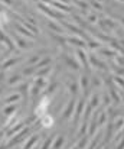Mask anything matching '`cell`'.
Instances as JSON below:
<instances>
[{
  "label": "cell",
  "instance_id": "1",
  "mask_svg": "<svg viewBox=\"0 0 124 149\" xmlns=\"http://www.w3.org/2000/svg\"><path fill=\"white\" fill-rule=\"evenodd\" d=\"M84 109H85V101L84 100H80L77 104H75V110H74V114H72V129L75 130L77 126H78V120L80 117L82 116Z\"/></svg>",
  "mask_w": 124,
  "mask_h": 149
},
{
  "label": "cell",
  "instance_id": "2",
  "mask_svg": "<svg viewBox=\"0 0 124 149\" xmlns=\"http://www.w3.org/2000/svg\"><path fill=\"white\" fill-rule=\"evenodd\" d=\"M28 133H29V129L28 127H23L22 129V132H19V133H16L13 138H12V141H10V148H13V146H16L17 143H20V142H23V139L28 136Z\"/></svg>",
  "mask_w": 124,
  "mask_h": 149
},
{
  "label": "cell",
  "instance_id": "3",
  "mask_svg": "<svg viewBox=\"0 0 124 149\" xmlns=\"http://www.w3.org/2000/svg\"><path fill=\"white\" fill-rule=\"evenodd\" d=\"M75 104H77V101L72 97V99L69 100V103L67 104V107L64 109V111H62V119H69V117H72L74 110H75Z\"/></svg>",
  "mask_w": 124,
  "mask_h": 149
},
{
  "label": "cell",
  "instance_id": "4",
  "mask_svg": "<svg viewBox=\"0 0 124 149\" xmlns=\"http://www.w3.org/2000/svg\"><path fill=\"white\" fill-rule=\"evenodd\" d=\"M78 86L81 87V90L84 91V96L87 97V96H88V87H89V80H88L87 75H82V77L80 78V84H78Z\"/></svg>",
  "mask_w": 124,
  "mask_h": 149
},
{
  "label": "cell",
  "instance_id": "5",
  "mask_svg": "<svg viewBox=\"0 0 124 149\" xmlns=\"http://www.w3.org/2000/svg\"><path fill=\"white\" fill-rule=\"evenodd\" d=\"M62 58L65 59V62H67V65L68 67H71V68H74V70H80V62L78 61H75L74 58H71L69 55H62Z\"/></svg>",
  "mask_w": 124,
  "mask_h": 149
},
{
  "label": "cell",
  "instance_id": "6",
  "mask_svg": "<svg viewBox=\"0 0 124 149\" xmlns=\"http://www.w3.org/2000/svg\"><path fill=\"white\" fill-rule=\"evenodd\" d=\"M20 59H22V58H19V56H15V58H9V59H6V61L1 64V70H7V68L13 67L15 64L20 62Z\"/></svg>",
  "mask_w": 124,
  "mask_h": 149
},
{
  "label": "cell",
  "instance_id": "7",
  "mask_svg": "<svg viewBox=\"0 0 124 149\" xmlns=\"http://www.w3.org/2000/svg\"><path fill=\"white\" fill-rule=\"evenodd\" d=\"M25 125H26V122H20V123H17L13 129H10V130L7 132V135H6V136H7V138H13L16 133H19V132L25 127Z\"/></svg>",
  "mask_w": 124,
  "mask_h": 149
},
{
  "label": "cell",
  "instance_id": "8",
  "mask_svg": "<svg viewBox=\"0 0 124 149\" xmlns=\"http://www.w3.org/2000/svg\"><path fill=\"white\" fill-rule=\"evenodd\" d=\"M77 56L80 58V61H81L82 67L85 68V71H89V67H88V59H87L85 52H84L82 49H77Z\"/></svg>",
  "mask_w": 124,
  "mask_h": 149
},
{
  "label": "cell",
  "instance_id": "9",
  "mask_svg": "<svg viewBox=\"0 0 124 149\" xmlns=\"http://www.w3.org/2000/svg\"><path fill=\"white\" fill-rule=\"evenodd\" d=\"M22 99V96H20V93H13V94H10V96H7L6 99L3 100L6 104H16L19 100Z\"/></svg>",
  "mask_w": 124,
  "mask_h": 149
},
{
  "label": "cell",
  "instance_id": "10",
  "mask_svg": "<svg viewBox=\"0 0 124 149\" xmlns=\"http://www.w3.org/2000/svg\"><path fill=\"white\" fill-rule=\"evenodd\" d=\"M89 61L94 64V67H97V68H100V70H107V65H105L103 61H100V59H98L95 55H92V54L89 55Z\"/></svg>",
  "mask_w": 124,
  "mask_h": 149
},
{
  "label": "cell",
  "instance_id": "11",
  "mask_svg": "<svg viewBox=\"0 0 124 149\" xmlns=\"http://www.w3.org/2000/svg\"><path fill=\"white\" fill-rule=\"evenodd\" d=\"M16 110H17V106H16V104H7V106L3 109V114L7 116V117H12V116L16 113Z\"/></svg>",
  "mask_w": 124,
  "mask_h": 149
},
{
  "label": "cell",
  "instance_id": "12",
  "mask_svg": "<svg viewBox=\"0 0 124 149\" xmlns=\"http://www.w3.org/2000/svg\"><path fill=\"white\" fill-rule=\"evenodd\" d=\"M38 141H39V136H38V135H33L32 138H29V139L26 141V143H25L23 149H32L36 143H38Z\"/></svg>",
  "mask_w": 124,
  "mask_h": 149
},
{
  "label": "cell",
  "instance_id": "13",
  "mask_svg": "<svg viewBox=\"0 0 124 149\" xmlns=\"http://www.w3.org/2000/svg\"><path fill=\"white\" fill-rule=\"evenodd\" d=\"M68 42H71L72 45H78V47H81V48H85V47H87V44L82 42V39H80V38H77V36L68 38Z\"/></svg>",
  "mask_w": 124,
  "mask_h": 149
},
{
  "label": "cell",
  "instance_id": "14",
  "mask_svg": "<svg viewBox=\"0 0 124 149\" xmlns=\"http://www.w3.org/2000/svg\"><path fill=\"white\" fill-rule=\"evenodd\" d=\"M15 42L17 44V47H20L22 49H26V48H29L30 47V44L29 42H26L23 38H19V36H15Z\"/></svg>",
  "mask_w": 124,
  "mask_h": 149
},
{
  "label": "cell",
  "instance_id": "15",
  "mask_svg": "<svg viewBox=\"0 0 124 149\" xmlns=\"http://www.w3.org/2000/svg\"><path fill=\"white\" fill-rule=\"evenodd\" d=\"M15 28L17 29V32H20V33H23L25 36H28V38H33V35H32V32H29V31H26V29H25V26H22V25H19V23H16V25H15Z\"/></svg>",
  "mask_w": 124,
  "mask_h": 149
},
{
  "label": "cell",
  "instance_id": "16",
  "mask_svg": "<svg viewBox=\"0 0 124 149\" xmlns=\"http://www.w3.org/2000/svg\"><path fill=\"white\" fill-rule=\"evenodd\" d=\"M48 3H51L52 6H55V7H58V9L64 10V12H71V7H68V6H65V4L59 3V1H53V0H49Z\"/></svg>",
  "mask_w": 124,
  "mask_h": 149
},
{
  "label": "cell",
  "instance_id": "17",
  "mask_svg": "<svg viewBox=\"0 0 124 149\" xmlns=\"http://www.w3.org/2000/svg\"><path fill=\"white\" fill-rule=\"evenodd\" d=\"M48 26H49L52 31H55L56 33H64V29H62L58 23H53L52 20H48Z\"/></svg>",
  "mask_w": 124,
  "mask_h": 149
},
{
  "label": "cell",
  "instance_id": "18",
  "mask_svg": "<svg viewBox=\"0 0 124 149\" xmlns=\"http://www.w3.org/2000/svg\"><path fill=\"white\" fill-rule=\"evenodd\" d=\"M51 61H52V59H51L49 56H46V58H42L41 61H39V62L35 65V68H36V70H39V68H42V67H48V65L51 64Z\"/></svg>",
  "mask_w": 124,
  "mask_h": 149
},
{
  "label": "cell",
  "instance_id": "19",
  "mask_svg": "<svg viewBox=\"0 0 124 149\" xmlns=\"http://www.w3.org/2000/svg\"><path fill=\"white\" fill-rule=\"evenodd\" d=\"M62 143H64V136H58L55 142H52V149H61L62 148Z\"/></svg>",
  "mask_w": 124,
  "mask_h": 149
},
{
  "label": "cell",
  "instance_id": "20",
  "mask_svg": "<svg viewBox=\"0 0 124 149\" xmlns=\"http://www.w3.org/2000/svg\"><path fill=\"white\" fill-rule=\"evenodd\" d=\"M113 127H114L116 130H121L124 127V119L123 117H120V119H117L116 122H113Z\"/></svg>",
  "mask_w": 124,
  "mask_h": 149
},
{
  "label": "cell",
  "instance_id": "21",
  "mask_svg": "<svg viewBox=\"0 0 124 149\" xmlns=\"http://www.w3.org/2000/svg\"><path fill=\"white\" fill-rule=\"evenodd\" d=\"M20 80H22V75H19V74H15L13 77H10V78L7 80V83H9V86H15L16 83H20Z\"/></svg>",
  "mask_w": 124,
  "mask_h": 149
},
{
  "label": "cell",
  "instance_id": "22",
  "mask_svg": "<svg viewBox=\"0 0 124 149\" xmlns=\"http://www.w3.org/2000/svg\"><path fill=\"white\" fill-rule=\"evenodd\" d=\"M78 90H80V86H78V83H71V84H69V91H71L72 97H75V96L78 94Z\"/></svg>",
  "mask_w": 124,
  "mask_h": 149
},
{
  "label": "cell",
  "instance_id": "23",
  "mask_svg": "<svg viewBox=\"0 0 124 149\" xmlns=\"http://www.w3.org/2000/svg\"><path fill=\"white\" fill-rule=\"evenodd\" d=\"M100 104V99H98V94H94L92 97H91V100H89V106L94 109V107H97Z\"/></svg>",
  "mask_w": 124,
  "mask_h": 149
},
{
  "label": "cell",
  "instance_id": "24",
  "mask_svg": "<svg viewBox=\"0 0 124 149\" xmlns=\"http://www.w3.org/2000/svg\"><path fill=\"white\" fill-rule=\"evenodd\" d=\"M75 3H77V6H80L81 9H82L84 12L87 10V9H89V3H87V1H84V0H74Z\"/></svg>",
  "mask_w": 124,
  "mask_h": 149
},
{
  "label": "cell",
  "instance_id": "25",
  "mask_svg": "<svg viewBox=\"0 0 124 149\" xmlns=\"http://www.w3.org/2000/svg\"><path fill=\"white\" fill-rule=\"evenodd\" d=\"M49 72H51V67L48 65L46 68H43V70H39V71L36 72V75H38V77H42V78H43V77H45V75H48Z\"/></svg>",
  "mask_w": 124,
  "mask_h": 149
},
{
  "label": "cell",
  "instance_id": "26",
  "mask_svg": "<svg viewBox=\"0 0 124 149\" xmlns=\"http://www.w3.org/2000/svg\"><path fill=\"white\" fill-rule=\"evenodd\" d=\"M97 119H92V122H91V126H89V130H88V133H89V136L91 135H94V132L97 130Z\"/></svg>",
  "mask_w": 124,
  "mask_h": 149
},
{
  "label": "cell",
  "instance_id": "27",
  "mask_svg": "<svg viewBox=\"0 0 124 149\" xmlns=\"http://www.w3.org/2000/svg\"><path fill=\"white\" fill-rule=\"evenodd\" d=\"M100 54H103L105 56H111V58L116 56V51H111V49H100Z\"/></svg>",
  "mask_w": 124,
  "mask_h": 149
},
{
  "label": "cell",
  "instance_id": "28",
  "mask_svg": "<svg viewBox=\"0 0 124 149\" xmlns=\"http://www.w3.org/2000/svg\"><path fill=\"white\" fill-rule=\"evenodd\" d=\"M105 122H107V113H105V111H103V113H100V117H98L97 125H104Z\"/></svg>",
  "mask_w": 124,
  "mask_h": 149
},
{
  "label": "cell",
  "instance_id": "29",
  "mask_svg": "<svg viewBox=\"0 0 124 149\" xmlns=\"http://www.w3.org/2000/svg\"><path fill=\"white\" fill-rule=\"evenodd\" d=\"M52 142H53V138H48V139L45 141V143L42 145L41 149H51V146H52Z\"/></svg>",
  "mask_w": 124,
  "mask_h": 149
},
{
  "label": "cell",
  "instance_id": "30",
  "mask_svg": "<svg viewBox=\"0 0 124 149\" xmlns=\"http://www.w3.org/2000/svg\"><path fill=\"white\" fill-rule=\"evenodd\" d=\"M56 87H58V83H51V84L48 86V88H46V93H48V94L53 93V91L56 90Z\"/></svg>",
  "mask_w": 124,
  "mask_h": 149
},
{
  "label": "cell",
  "instance_id": "31",
  "mask_svg": "<svg viewBox=\"0 0 124 149\" xmlns=\"http://www.w3.org/2000/svg\"><path fill=\"white\" fill-rule=\"evenodd\" d=\"M36 71V68L35 67H29V68H26V70H23V72H22V75H30V74H33Z\"/></svg>",
  "mask_w": 124,
  "mask_h": 149
},
{
  "label": "cell",
  "instance_id": "32",
  "mask_svg": "<svg viewBox=\"0 0 124 149\" xmlns=\"http://www.w3.org/2000/svg\"><path fill=\"white\" fill-rule=\"evenodd\" d=\"M42 125H43V126H51V125H52V117H49V116H43V119H42Z\"/></svg>",
  "mask_w": 124,
  "mask_h": 149
},
{
  "label": "cell",
  "instance_id": "33",
  "mask_svg": "<svg viewBox=\"0 0 124 149\" xmlns=\"http://www.w3.org/2000/svg\"><path fill=\"white\" fill-rule=\"evenodd\" d=\"M87 47L95 49V48H100V42H94V39H88V45Z\"/></svg>",
  "mask_w": 124,
  "mask_h": 149
},
{
  "label": "cell",
  "instance_id": "34",
  "mask_svg": "<svg viewBox=\"0 0 124 149\" xmlns=\"http://www.w3.org/2000/svg\"><path fill=\"white\" fill-rule=\"evenodd\" d=\"M39 61H41V56H39V55H35V56H30V58L28 59V64L32 65V64H35V62H39Z\"/></svg>",
  "mask_w": 124,
  "mask_h": 149
},
{
  "label": "cell",
  "instance_id": "35",
  "mask_svg": "<svg viewBox=\"0 0 124 149\" xmlns=\"http://www.w3.org/2000/svg\"><path fill=\"white\" fill-rule=\"evenodd\" d=\"M28 88H29V87H28V84H22V86L19 84V91H20V93H23V96H26Z\"/></svg>",
  "mask_w": 124,
  "mask_h": 149
},
{
  "label": "cell",
  "instance_id": "36",
  "mask_svg": "<svg viewBox=\"0 0 124 149\" xmlns=\"http://www.w3.org/2000/svg\"><path fill=\"white\" fill-rule=\"evenodd\" d=\"M114 58H116V62H117L118 65H121V67H124V56H120V55H116Z\"/></svg>",
  "mask_w": 124,
  "mask_h": 149
},
{
  "label": "cell",
  "instance_id": "37",
  "mask_svg": "<svg viewBox=\"0 0 124 149\" xmlns=\"http://www.w3.org/2000/svg\"><path fill=\"white\" fill-rule=\"evenodd\" d=\"M87 141H88V138H87V136H85V138H82V139L80 141V143L77 145V148H78V149H82L84 146H85V143H87Z\"/></svg>",
  "mask_w": 124,
  "mask_h": 149
},
{
  "label": "cell",
  "instance_id": "38",
  "mask_svg": "<svg viewBox=\"0 0 124 149\" xmlns=\"http://www.w3.org/2000/svg\"><path fill=\"white\" fill-rule=\"evenodd\" d=\"M98 139H100V136H95V138L92 139V142H91V146H89L88 149H95L97 143H98Z\"/></svg>",
  "mask_w": 124,
  "mask_h": 149
},
{
  "label": "cell",
  "instance_id": "39",
  "mask_svg": "<svg viewBox=\"0 0 124 149\" xmlns=\"http://www.w3.org/2000/svg\"><path fill=\"white\" fill-rule=\"evenodd\" d=\"M91 4L94 6V9H97V10H103V6H101V4H100L98 1H95V0H92V1H91Z\"/></svg>",
  "mask_w": 124,
  "mask_h": 149
},
{
  "label": "cell",
  "instance_id": "40",
  "mask_svg": "<svg viewBox=\"0 0 124 149\" xmlns=\"http://www.w3.org/2000/svg\"><path fill=\"white\" fill-rule=\"evenodd\" d=\"M114 80H116V83H117V84H120V86H121V87L124 88V80L121 78V77H116Z\"/></svg>",
  "mask_w": 124,
  "mask_h": 149
},
{
  "label": "cell",
  "instance_id": "41",
  "mask_svg": "<svg viewBox=\"0 0 124 149\" xmlns=\"http://www.w3.org/2000/svg\"><path fill=\"white\" fill-rule=\"evenodd\" d=\"M88 20H91L92 23H95L97 22V16L95 15H88Z\"/></svg>",
  "mask_w": 124,
  "mask_h": 149
},
{
  "label": "cell",
  "instance_id": "42",
  "mask_svg": "<svg viewBox=\"0 0 124 149\" xmlns=\"http://www.w3.org/2000/svg\"><path fill=\"white\" fill-rule=\"evenodd\" d=\"M116 149H124V136L121 138V141H120V143L117 145V148Z\"/></svg>",
  "mask_w": 124,
  "mask_h": 149
},
{
  "label": "cell",
  "instance_id": "43",
  "mask_svg": "<svg viewBox=\"0 0 124 149\" xmlns=\"http://www.w3.org/2000/svg\"><path fill=\"white\" fill-rule=\"evenodd\" d=\"M104 104H110V97H108L107 94L104 96Z\"/></svg>",
  "mask_w": 124,
  "mask_h": 149
},
{
  "label": "cell",
  "instance_id": "44",
  "mask_svg": "<svg viewBox=\"0 0 124 149\" xmlns=\"http://www.w3.org/2000/svg\"><path fill=\"white\" fill-rule=\"evenodd\" d=\"M92 83H94V86H100V84H101V83H100V80H98L97 77H94V81H92Z\"/></svg>",
  "mask_w": 124,
  "mask_h": 149
},
{
  "label": "cell",
  "instance_id": "45",
  "mask_svg": "<svg viewBox=\"0 0 124 149\" xmlns=\"http://www.w3.org/2000/svg\"><path fill=\"white\" fill-rule=\"evenodd\" d=\"M3 78H4V74H3V71H0V83L3 81Z\"/></svg>",
  "mask_w": 124,
  "mask_h": 149
},
{
  "label": "cell",
  "instance_id": "46",
  "mask_svg": "<svg viewBox=\"0 0 124 149\" xmlns=\"http://www.w3.org/2000/svg\"><path fill=\"white\" fill-rule=\"evenodd\" d=\"M3 133H4V132H3V130H0V141H1V138H3Z\"/></svg>",
  "mask_w": 124,
  "mask_h": 149
},
{
  "label": "cell",
  "instance_id": "47",
  "mask_svg": "<svg viewBox=\"0 0 124 149\" xmlns=\"http://www.w3.org/2000/svg\"><path fill=\"white\" fill-rule=\"evenodd\" d=\"M120 20H121V23L124 25V16H120Z\"/></svg>",
  "mask_w": 124,
  "mask_h": 149
},
{
  "label": "cell",
  "instance_id": "48",
  "mask_svg": "<svg viewBox=\"0 0 124 149\" xmlns=\"http://www.w3.org/2000/svg\"><path fill=\"white\" fill-rule=\"evenodd\" d=\"M32 149H39V148H38V146H36V145H35V146H33V148H32Z\"/></svg>",
  "mask_w": 124,
  "mask_h": 149
},
{
  "label": "cell",
  "instance_id": "49",
  "mask_svg": "<svg viewBox=\"0 0 124 149\" xmlns=\"http://www.w3.org/2000/svg\"><path fill=\"white\" fill-rule=\"evenodd\" d=\"M97 1H103V0H97Z\"/></svg>",
  "mask_w": 124,
  "mask_h": 149
},
{
  "label": "cell",
  "instance_id": "50",
  "mask_svg": "<svg viewBox=\"0 0 124 149\" xmlns=\"http://www.w3.org/2000/svg\"><path fill=\"white\" fill-rule=\"evenodd\" d=\"M120 1H124V0H120Z\"/></svg>",
  "mask_w": 124,
  "mask_h": 149
},
{
  "label": "cell",
  "instance_id": "51",
  "mask_svg": "<svg viewBox=\"0 0 124 149\" xmlns=\"http://www.w3.org/2000/svg\"><path fill=\"white\" fill-rule=\"evenodd\" d=\"M104 149H107V148H104Z\"/></svg>",
  "mask_w": 124,
  "mask_h": 149
},
{
  "label": "cell",
  "instance_id": "52",
  "mask_svg": "<svg viewBox=\"0 0 124 149\" xmlns=\"http://www.w3.org/2000/svg\"><path fill=\"white\" fill-rule=\"evenodd\" d=\"M12 149H13V148H12Z\"/></svg>",
  "mask_w": 124,
  "mask_h": 149
}]
</instances>
